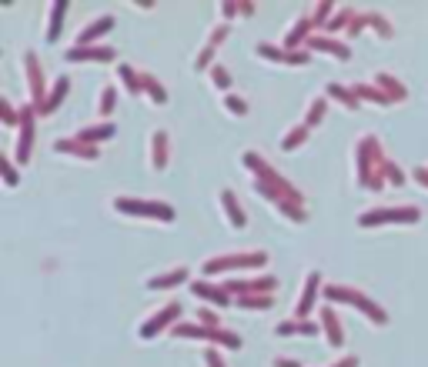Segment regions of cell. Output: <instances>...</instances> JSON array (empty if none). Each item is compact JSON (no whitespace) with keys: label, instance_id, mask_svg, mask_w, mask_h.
Wrapping results in <instances>:
<instances>
[{"label":"cell","instance_id":"cell-1","mask_svg":"<svg viewBox=\"0 0 428 367\" xmlns=\"http://www.w3.org/2000/svg\"><path fill=\"white\" fill-rule=\"evenodd\" d=\"M385 157H382V147H378V137H362L358 144V187L365 191H382L385 187Z\"/></svg>","mask_w":428,"mask_h":367},{"label":"cell","instance_id":"cell-2","mask_svg":"<svg viewBox=\"0 0 428 367\" xmlns=\"http://www.w3.org/2000/svg\"><path fill=\"white\" fill-rule=\"evenodd\" d=\"M241 164H244V167H248V171H251V174H254V177H258V181H261V184H268L271 191H278V194L285 197L288 204H298V207L305 204V194H301L298 187H291V184H288L285 177H281V174H278L275 167H271V164L264 161L261 154L248 151V154H244V157H241Z\"/></svg>","mask_w":428,"mask_h":367},{"label":"cell","instance_id":"cell-3","mask_svg":"<svg viewBox=\"0 0 428 367\" xmlns=\"http://www.w3.org/2000/svg\"><path fill=\"white\" fill-rule=\"evenodd\" d=\"M325 301H335V304H348L355 311H362L368 321H375L378 327L388 324V311H385L378 301L372 297H365L362 291H355V287H345V284H328L325 287Z\"/></svg>","mask_w":428,"mask_h":367},{"label":"cell","instance_id":"cell-4","mask_svg":"<svg viewBox=\"0 0 428 367\" xmlns=\"http://www.w3.org/2000/svg\"><path fill=\"white\" fill-rule=\"evenodd\" d=\"M114 211L127 217H137V220H165L171 224L174 220V207L161 204V201H141V197H118L114 201Z\"/></svg>","mask_w":428,"mask_h":367},{"label":"cell","instance_id":"cell-5","mask_svg":"<svg viewBox=\"0 0 428 367\" xmlns=\"http://www.w3.org/2000/svg\"><path fill=\"white\" fill-rule=\"evenodd\" d=\"M422 220L418 207H372L358 214V227H382V224H415Z\"/></svg>","mask_w":428,"mask_h":367},{"label":"cell","instance_id":"cell-6","mask_svg":"<svg viewBox=\"0 0 428 367\" xmlns=\"http://www.w3.org/2000/svg\"><path fill=\"white\" fill-rule=\"evenodd\" d=\"M171 337H194V341H208V344H221L228 347V351H238L241 347V337L218 327V331H211V327H201V324H174L171 327Z\"/></svg>","mask_w":428,"mask_h":367},{"label":"cell","instance_id":"cell-7","mask_svg":"<svg viewBox=\"0 0 428 367\" xmlns=\"http://www.w3.org/2000/svg\"><path fill=\"white\" fill-rule=\"evenodd\" d=\"M268 264V254H228L218 260H204V274H224V270H261Z\"/></svg>","mask_w":428,"mask_h":367},{"label":"cell","instance_id":"cell-8","mask_svg":"<svg viewBox=\"0 0 428 367\" xmlns=\"http://www.w3.org/2000/svg\"><path fill=\"white\" fill-rule=\"evenodd\" d=\"M33 104H24L21 107V127H17V164L27 167L33 154Z\"/></svg>","mask_w":428,"mask_h":367},{"label":"cell","instance_id":"cell-9","mask_svg":"<svg viewBox=\"0 0 428 367\" xmlns=\"http://www.w3.org/2000/svg\"><path fill=\"white\" fill-rule=\"evenodd\" d=\"M118 57V50L114 47H104V43H94V47H71L64 54V60H71V64H110Z\"/></svg>","mask_w":428,"mask_h":367},{"label":"cell","instance_id":"cell-10","mask_svg":"<svg viewBox=\"0 0 428 367\" xmlns=\"http://www.w3.org/2000/svg\"><path fill=\"white\" fill-rule=\"evenodd\" d=\"M24 70H27V84H31V97H33V110L41 114L47 104L44 97V70H41V60H37V54H24Z\"/></svg>","mask_w":428,"mask_h":367},{"label":"cell","instance_id":"cell-11","mask_svg":"<svg viewBox=\"0 0 428 367\" xmlns=\"http://www.w3.org/2000/svg\"><path fill=\"white\" fill-rule=\"evenodd\" d=\"M177 317H181V304H167L165 311H157V314H154V317H147V321H144V324H141V331H137V334H141V341H154V337L161 334L165 327H171V324H174Z\"/></svg>","mask_w":428,"mask_h":367},{"label":"cell","instance_id":"cell-12","mask_svg":"<svg viewBox=\"0 0 428 367\" xmlns=\"http://www.w3.org/2000/svg\"><path fill=\"white\" fill-rule=\"evenodd\" d=\"M258 57L275 60V64H288V67H305L311 60L308 50H285V47H271V43H258Z\"/></svg>","mask_w":428,"mask_h":367},{"label":"cell","instance_id":"cell-13","mask_svg":"<svg viewBox=\"0 0 428 367\" xmlns=\"http://www.w3.org/2000/svg\"><path fill=\"white\" fill-rule=\"evenodd\" d=\"M278 287V277H258V281H228L224 284V291L231 297H251V294H271Z\"/></svg>","mask_w":428,"mask_h":367},{"label":"cell","instance_id":"cell-14","mask_svg":"<svg viewBox=\"0 0 428 367\" xmlns=\"http://www.w3.org/2000/svg\"><path fill=\"white\" fill-rule=\"evenodd\" d=\"M318 291H321V274H318V270H308L305 291H301V301H298V307H295L298 321H308V314L315 311V304H318Z\"/></svg>","mask_w":428,"mask_h":367},{"label":"cell","instance_id":"cell-15","mask_svg":"<svg viewBox=\"0 0 428 367\" xmlns=\"http://www.w3.org/2000/svg\"><path fill=\"white\" fill-rule=\"evenodd\" d=\"M108 31H114V17H110V14H104V17L90 21L84 31L77 33V47H94V43H98Z\"/></svg>","mask_w":428,"mask_h":367},{"label":"cell","instance_id":"cell-16","mask_svg":"<svg viewBox=\"0 0 428 367\" xmlns=\"http://www.w3.org/2000/svg\"><path fill=\"white\" fill-rule=\"evenodd\" d=\"M308 50H321V54H331V57H338V60H352V47L348 43H338V41H331V37H321V33H311Z\"/></svg>","mask_w":428,"mask_h":367},{"label":"cell","instance_id":"cell-17","mask_svg":"<svg viewBox=\"0 0 428 367\" xmlns=\"http://www.w3.org/2000/svg\"><path fill=\"white\" fill-rule=\"evenodd\" d=\"M191 294L201 297V301H211L214 307H228V304H234L224 287H214V284H208V281H194V284H191Z\"/></svg>","mask_w":428,"mask_h":367},{"label":"cell","instance_id":"cell-18","mask_svg":"<svg viewBox=\"0 0 428 367\" xmlns=\"http://www.w3.org/2000/svg\"><path fill=\"white\" fill-rule=\"evenodd\" d=\"M221 207H224V214H228V224L234 227V230H244L248 227V217H244L241 204H238V197H234V191H221Z\"/></svg>","mask_w":428,"mask_h":367},{"label":"cell","instance_id":"cell-19","mask_svg":"<svg viewBox=\"0 0 428 367\" xmlns=\"http://www.w3.org/2000/svg\"><path fill=\"white\" fill-rule=\"evenodd\" d=\"M54 151L57 154H74V157H84V161H98V147H88V144H80L77 137H61L54 141Z\"/></svg>","mask_w":428,"mask_h":367},{"label":"cell","instance_id":"cell-20","mask_svg":"<svg viewBox=\"0 0 428 367\" xmlns=\"http://www.w3.org/2000/svg\"><path fill=\"white\" fill-rule=\"evenodd\" d=\"M114 134H118V127H114V124L108 120V124H94V127H84L80 134H77V141L88 144V147H98V144L110 141Z\"/></svg>","mask_w":428,"mask_h":367},{"label":"cell","instance_id":"cell-21","mask_svg":"<svg viewBox=\"0 0 428 367\" xmlns=\"http://www.w3.org/2000/svg\"><path fill=\"white\" fill-rule=\"evenodd\" d=\"M375 87H378V90H382L392 104H395V100H408L405 84H402L398 77H392V74H375Z\"/></svg>","mask_w":428,"mask_h":367},{"label":"cell","instance_id":"cell-22","mask_svg":"<svg viewBox=\"0 0 428 367\" xmlns=\"http://www.w3.org/2000/svg\"><path fill=\"white\" fill-rule=\"evenodd\" d=\"M311 31H315V23H311V17H301V21L288 31V37H285V50H298V43H308L311 41Z\"/></svg>","mask_w":428,"mask_h":367},{"label":"cell","instance_id":"cell-23","mask_svg":"<svg viewBox=\"0 0 428 367\" xmlns=\"http://www.w3.org/2000/svg\"><path fill=\"white\" fill-rule=\"evenodd\" d=\"M187 274H191L187 267L167 270V274H161V277H151V281H147V291H171V287H177V284L187 281Z\"/></svg>","mask_w":428,"mask_h":367},{"label":"cell","instance_id":"cell-24","mask_svg":"<svg viewBox=\"0 0 428 367\" xmlns=\"http://www.w3.org/2000/svg\"><path fill=\"white\" fill-rule=\"evenodd\" d=\"M151 167L154 171H165L167 167V134L165 130H154L151 134Z\"/></svg>","mask_w":428,"mask_h":367},{"label":"cell","instance_id":"cell-25","mask_svg":"<svg viewBox=\"0 0 428 367\" xmlns=\"http://www.w3.org/2000/svg\"><path fill=\"white\" fill-rule=\"evenodd\" d=\"M321 324H311V321H298V317H288V321H281V324L275 327L281 337H291V334H305V337H315L318 334Z\"/></svg>","mask_w":428,"mask_h":367},{"label":"cell","instance_id":"cell-26","mask_svg":"<svg viewBox=\"0 0 428 367\" xmlns=\"http://www.w3.org/2000/svg\"><path fill=\"white\" fill-rule=\"evenodd\" d=\"M67 0H57V4H51V17H47V43H54L57 37H61V23H64V14H67Z\"/></svg>","mask_w":428,"mask_h":367},{"label":"cell","instance_id":"cell-27","mask_svg":"<svg viewBox=\"0 0 428 367\" xmlns=\"http://www.w3.org/2000/svg\"><path fill=\"white\" fill-rule=\"evenodd\" d=\"M321 324H325V334H328V344L331 347H345V331H341L338 317H335V311H331V307H325V311H321Z\"/></svg>","mask_w":428,"mask_h":367},{"label":"cell","instance_id":"cell-28","mask_svg":"<svg viewBox=\"0 0 428 367\" xmlns=\"http://www.w3.org/2000/svg\"><path fill=\"white\" fill-rule=\"evenodd\" d=\"M67 90H71V80H67V77H57L54 87H51V94H47V104H44V110H41V114H54V110L64 104Z\"/></svg>","mask_w":428,"mask_h":367},{"label":"cell","instance_id":"cell-29","mask_svg":"<svg viewBox=\"0 0 428 367\" xmlns=\"http://www.w3.org/2000/svg\"><path fill=\"white\" fill-rule=\"evenodd\" d=\"M118 77H121V80H124V87L131 90L134 97H137V94H144V74H137L134 67L121 64V67H118Z\"/></svg>","mask_w":428,"mask_h":367},{"label":"cell","instance_id":"cell-30","mask_svg":"<svg viewBox=\"0 0 428 367\" xmlns=\"http://www.w3.org/2000/svg\"><path fill=\"white\" fill-rule=\"evenodd\" d=\"M144 97L151 100V104H167V90H165V84H161L157 77L144 74Z\"/></svg>","mask_w":428,"mask_h":367},{"label":"cell","instance_id":"cell-31","mask_svg":"<svg viewBox=\"0 0 428 367\" xmlns=\"http://www.w3.org/2000/svg\"><path fill=\"white\" fill-rule=\"evenodd\" d=\"M328 97H335L338 104H345V107H352V110H358L362 107V100H358V94H355L352 87L345 90L341 84H328Z\"/></svg>","mask_w":428,"mask_h":367},{"label":"cell","instance_id":"cell-32","mask_svg":"<svg viewBox=\"0 0 428 367\" xmlns=\"http://www.w3.org/2000/svg\"><path fill=\"white\" fill-rule=\"evenodd\" d=\"M325 114H328V100L325 97H315L311 104H308V117H305V127H318L321 120H325Z\"/></svg>","mask_w":428,"mask_h":367},{"label":"cell","instance_id":"cell-33","mask_svg":"<svg viewBox=\"0 0 428 367\" xmlns=\"http://www.w3.org/2000/svg\"><path fill=\"white\" fill-rule=\"evenodd\" d=\"M305 137H308V127H305V124H301V127L285 130V137H281V151H285V154L298 151V147L305 144Z\"/></svg>","mask_w":428,"mask_h":367},{"label":"cell","instance_id":"cell-34","mask_svg":"<svg viewBox=\"0 0 428 367\" xmlns=\"http://www.w3.org/2000/svg\"><path fill=\"white\" fill-rule=\"evenodd\" d=\"M238 307H241V311H268V307H271V294H251V297H238Z\"/></svg>","mask_w":428,"mask_h":367},{"label":"cell","instance_id":"cell-35","mask_svg":"<svg viewBox=\"0 0 428 367\" xmlns=\"http://www.w3.org/2000/svg\"><path fill=\"white\" fill-rule=\"evenodd\" d=\"M352 90L358 94V100H375V104H392V100L385 97V94H382V90H378L375 84H355Z\"/></svg>","mask_w":428,"mask_h":367},{"label":"cell","instance_id":"cell-36","mask_svg":"<svg viewBox=\"0 0 428 367\" xmlns=\"http://www.w3.org/2000/svg\"><path fill=\"white\" fill-rule=\"evenodd\" d=\"M114 104H118V90H114V87H104L98 97V114L108 120V114H114Z\"/></svg>","mask_w":428,"mask_h":367},{"label":"cell","instance_id":"cell-37","mask_svg":"<svg viewBox=\"0 0 428 367\" xmlns=\"http://www.w3.org/2000/svg\"><path fill=\"white\" fill-rule=\"evenodd\" d=\"M355 17H358V14H352L348 7H341V11L335 14V21L328 23V31H348V27L355 23Z\"/></svg>","mask_w":428,"mask_h":367},{"label":"cell","instance_id":"cell-38","mask_svg":"<svg viewBox=\"0 0 428 367\" xmlns=\"http://www.w3.org/2000/svg\"><path fill=\"white\" fill-rule=\"evenodd\" d=\"M0 117H4L7 127H21V110H14V104L7 97L0 100Z\"/></svg>","mask_w":428,"mask_h":367},{"label":"cell","instance_id":"cell-39","mask_svg":"<svg viewBox=\"0 0 428 367\" xmlns=\"http://www.w3.org/2000/svg\"><path fill=\"white\" fill-rule=\"evenodd\" d=\"M331 11H335V4H331V0H325V4H315V11H311V23H315V27H321V23H331L328 21Z\"/></svg>","mask_w":428,"mask_h":367},{"label":"cell","instance_id":"cell-40","mask_svg":"<svg viewBox=\"0 0 428 367\" xmlns=\"http://www.w3.org/2000/svg\"><path fill=\"white\" fill-rule=\"evenodd\" d=\"M278 211H281V214L285 217H291V220H295V224H305V207H298V204H288V201H281V204H275Z\"/></svg>","mask_w":428,"mask_h":367},{"label":"cell","instance_id":"cell-41","mask_svg":"<svg viewBox=\"0 0 428 367\" xmlns=\"http://www.w3.org/2000/svg\"><path fill=\"white\" fill-rule=\"evenodd\" d=\"M224 107H228L234 117H244V114H248V100L238 97V94H228V97H224Z\"/></svg>","mask_w":428,"mask_h":367},{"label":"cell","instance_id":"cell-42","mask_svg":"<svg viewBox=\"0 0 428 367\" xmlns=\"http://www.w3.org/2000/svg\"><path fill=\"white\" fill-rule=\"evenodd\" d=\"M211 80H214V84H218L221 90H228V87H231V74H228V70H224L221 64L211 67Z\"/></svg>","mask_w":428,"mask_h":367},{"label":"cell","instance_id":"cell-43","mask_svg":"<svg viewBox=\"0 0 428 367\" xmlns=\"http://www.w3.org/2000/svg\"><path fill=\"white\" fill-rule=\"evenodd\" d=\"M214 50H218V47H211V43H208V47H204V50L198 54V60H194V70H211V67H214V64H211Z\"/></svg>","mask_w":428,"mask_h":367},{"label":"cell","instance_id":"cell-44","mask_svg":"<svg viewBox=\"0 0 428 367\" xmlns=\"http://www.w3.org/2000/svg\"><path fill=\"white\" fill-rule=\"evenodd\" d=\"M0 174H4V184H7V187H17V171H14V164L7 161V157L0 161Z\"/></svg>","mask_w":428,"mask_h":367},{"label":"cell","instance_id":"cell-45","mask_svg":"<svg viewBox=\"0 0 428 367\" xmlns=\"http://www.w3.org/2000/svg\"><path fill=\"white\" fill-rule=\"evenodd\" d=\"M198 324L201 327H211V331H218L221 321H218V314H214V311H198Z\"/></svg>","mask_w":428,"mask_h":367},{"label":"cell","instance_id":"cell-46","mask_svg":"<svg viewBox=\"0 0 428 367\" xmlns=\"http://www.w3.org/2000/svg\"><path fill=\"white\" fill-rule=\"evenodd\" d=\"M385 181H388V184H405V174H402V171H398V167H395V164H392V161H388V164H385Z\"/></svg>","mask_w":428,"mask_h":367},{"label":"cell","instance_id":"cell-47","mask_svg":"<svg viewBox=\"0 0 428 367\" xmlns=\"http://www.w3.org/2000/svg\"><path fill=\"white\" fill-rule=\"evenodd\" d=\"M368 23H372V27H378V31H382V37H392V23L385 21L382 14H368Z\"/></svg>","mask_w":428,"mask_h":367},{"label":"cell","instance_id":"cell-48","mask_svg":"<svg viewBox=\"0 0 428 367\" xmlns=\"http://www.w3.org/2000/svg\"><path fill=\"white\" fill-rule=\"evenodd\" d=\"M238 14H241V4H234V0H224V4H221V17H224V21L238 17Z\"/></svg>","mask_w":428,"mask_h":367},{"label":"cell","instance_id":"cell-49","mask_svg":"<svg viewBox=\"0 0 428 367\" xmlns=\"http://www.w3.org/2000/svg\"><path fill=\"white\" fill-rule=\"evenodd\" d=\"M224 37H228V23H218V27L211 31V41H208V43H211V47H218Z\"/></svg>","mask_w":428,"mask_h":367},{"label":"cell","instance_id":"cell-50","mask_svg":"<svg viewBox=\"0 0 428 367\" xmlns=\"http://www.w3.org/2000/svg\"><path fill=\"white\" fill-rule=\"evenodd\" d=\"M204 364L208 367H224V361H221V354L214 351V347H208V351H204Z\"/></svg>","mask_w":428,"mask_h":367},{"label":"cell","instance_id":"cell-51","mask_svg":"<svg viewBox=\"0 0 428 367\" xmlns=\"http://www.w3.org/2000/svg\"><path fill=\"white\" fill-rule=\"evenodd\" d=\"M415 181L422 184V187H428V167H418V171H415Z\"/></svg>","mask_w":428,"mask_h":367},{"label":"cell","instance_id":"cell-52","mask_svg":"<svg viewBox=\"0 0 428 367\" xmlns=\"http://www.w3.org/2000/svg\"><path fill=\"white\" fill-rule=\"evenodd\" d=\"M331 367H358V357H341L338 364H331Z\"/></svg>","mask_w":428,"mask_h":367},{"label":"cell","instance_id":"cell-53","mask_svg":"<svg viewBox=\"0 0 428 367\" xmlns=\"http://www.w3.org/2000/svg\"><path fill=\"white\" fill-rule=\"evenodd\" d=\"M275 367H301V364H298V361H288V357H278Z\"/></svg>","mask_w":428,"mask_h":367},{"label":"cell","instance_id":"cell-54","mask_svg":"<svg viewBox=\"0 0 428 367\" xmlns=\"http://www.w3.org/2000/svg\"><path fill=\"white\" fill-rule=\"evenodd\" d=\"M251 14H254V4H248V0H244V4H241V17H251Z\"/></svg>","mask_w":428,"mask_h":367}]
</instances>
